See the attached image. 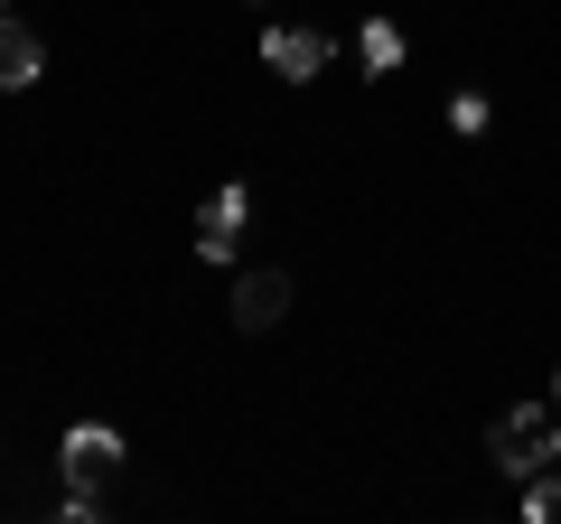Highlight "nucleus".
I'll use <instances>...</instances> for the list:
<instances>
[{"instance_id":"f257e3e1","label":"nucleus","mask_w":561,"mask_h":524,"mask_svg":"<svg viewBox=\"0 0 561 524\" xmlns=\"http://www.w3.org/2000/svg\"><path fill=\"white\" fill-rule=\"evenodd\" d=\"M552 459H561V403H552V412H542V403H515V412L496 422V468H505V478H542Z\"/></svg>"},{"instance_id":"f03ea898","label":"nucleus","mask_w":561,"mask_h":524,"mask_svg":"<svg viewBox=\"0 0 561 524\" xmlns=\"http://www.w3.org/2000/svg\"><path fill=\"white\" fill-rule=\"evenodd\" d=\"M122 459H131V449H122L113 422H76V431H66V449H57V468H66L76 497H103V478H113Z\"/></svg>"},{"instance_id":"7ed1b4c3","label":"nucleus","mask_w":561,"mask_h":524,"mask_svg":"<svg viewBox=\"0 0 561 524\" xmlns=\"http://www.w3.org/2000/svg\"><path fill=\"white\" fill-rule=\"evenodd\" d=\"M243 225H253V197H243V187H216L206 216H197V253L206 262H234L243 253Z\"/></svg>"},{"instance_id":"20e7f679","label":"nucleus","mask_w":561,"mask_h":524,"mask_svg":"<svg viewBox=\"0 0 561 524\" xmlns=\"http://www.w3.org/2000/svg\"><path fill=\"white\" fill-rule=\"evenodd\" d=\"M262 66H272L280 84H319V66H328V38H319V29H290V20H280L272 38H262Z\"/></svg>"},{"instance_id":"39448f33","label":"nucleus","mask_w":561,"mask_h":524,"mask_svg":"<svg viewBox=\"0 0 561 524\" xmlns=\"http://www.w3.org/2000/svg\"><path fill=\"white\" fill-rule=\"evenodd\" d=\"M280 309H290V272H243V282H234V328H243V338L280 328Z\"/></svg>"},{"instance_id":"423d86ee","label":"nucleus","mask_w":561,"mask_h":524,"mask_svg":"<svg viewBox=\"0 0 561 524\" xmlns=\"http://www.w3.org/2000/svg\"><path fill=\"white\" fill-rule=\"evenodd\" d=\"M38 76H47V38L20 20V10H0V84L20 94V84H38Z\"/></svg>"},{"instance_id":"0eeeda50","label":"nucleus","mask_w":561,"mask_h":524,"mask_svg":"<svg viewBox=\"0 0 561 524\" xmlns=\"http://www.w3.org/2000/svg\"><path fill=\"white\" fill-rule=\"evenodd\" d=\"M356 66H365V76H393V66H402V29L393 20H365L356 29Z\"/></svg>"},{"instance_id":"6e6552de","label":"nucleus","mask_w":561,"mask_h":524,"mask_svg":"<svg viewBox=\"0 0 561 524\" xmlns=\"http://www.w3.org/2000/svg\"><path fill=\"white\" fill-rule=\"evenodd\" d=\"M524 515H534V524H561V468L524 478Z\"/></svg>"},{"instance_id":"1a4fd4ad","label":"nucleus","mask_w":561,"mask_h":524,"mask_svg":"<svg viewBox=\"0 0 561 524\" xmlns=\"http://www.w3.org/2000/svg\"><path fill=\"white\" fill-rule=\"evenodd\" d=\"M486 122H496V113H486V94H449V132H459V141H478Z\"/></svg>"},{"instance_id":"9d476101","label":"nucleus","mask_w":561,"mask_h":524,"mask_svg":"<svg viewBox=\"0 0 561 524\" xmlns=\"http://www.w3.org/2000/svg\"><path fill=\"white\" fill-rule=\"evenodd\" d=\"M552 403H561V375H552Z\"/></svg>"},{"instance_id":"9b49d317","label":"nucleus","mask_w":561,"mask_h":524,"mask_svg":"<svg viewBox=\"0 0 561 524\" xmlns=\"http://www.w3.org/2000/svg\"><path fill=\"white\" fill-rule=\"evenodd\" d=\"M0 10H10V0H0Z\"/></svg>"}]
</instances>
